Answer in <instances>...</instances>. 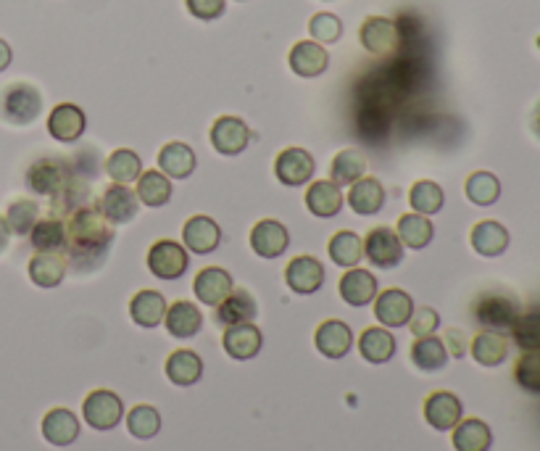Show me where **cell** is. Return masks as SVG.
<instances>
[{"label": "cell", "instance_id": "cell-1", "mask_svg": "<svg viewBox=\"0 0 540 451\" xmlns=\"http://www.w3.org/2000/svg\"><path fill=\"white\" fill-rule=\"evenodd\" d=\"M111 241H114V230L101 211H74L66 225V262L77 272H93L106 259Z\"/></svg>", "mask_w": 540, "mask_h": 451}, {"label": "cell", "instance_id": "cell-2", "mask_svg": "<svg viewBox=\"0 0 540 451\" xmlns=\"http://www.w3.org/2000/svg\"><path fill=\"white\" fill-rule=\"evenodd\" d=\"M40 111H43V98L27 82H14L0 95V117L8 124L16 127L32 124L40 117Z\"/></svg>", "mask_w": 540, "mask_h": 451}, {"label": "cell", "instance_id": "cell-3", "mask_svg": "<svg viewBox=\"0 0 540 451\" xmlns=\"http://www.w3.org/2000/svg\"><path fill=\"white\" fill-rule=\"evenodd\" d=\"M82 417L93 430H114L124 417V404L114 391L98 388L82 401Z\"/></svg>", "mask_w": 540, "mask_h": 451}, {"label": "cell", "instance_id": "cell-4", "mask_svg": "<svg viewBox=\"0 0 540 451\" xmlns=\"http://www.w3.org/2000/svg\"><path fill=\"white\" fill-rule=\"evenodd\" d=\"M69 164L64 159H37L27 172V185L37 196H58L69 188Z\"/></svg>", "mask_w": 540, "mask_h": 451}, {"label": "cell", "instance_id": "cell-5", "mask_svg": "<svg viewBox=\"0 0 540 451\" xmlns=\"http://www.w3.org/2000/svg\"><path fill=\"white\" fill-rule=\"evenodd\" d=\"M517 317L519 304L514 299H509V296L488 293V296H480L475 304V320L477 325H483L485 330H496V333L512 330Z\"/></svg>", "mask_w": 540, "mask_h": 451}, {"label": "cell", "instance_id": "cell-6", "mask_svg": "<svg viewBox=\"0 0 540 451\" xmlns=\"http://www.w3.org/2000/svg\"><path fill=\"white\" fill-rule=\"evenodd\" d=\"M188 251L177 241L153 243L148 251V270L159 280H180L188 272Z\"/></svg>", "mask_w": 540, "mask_h": 451}, {"label": "cell", "instance_id": "cell-7", "mask_svg": "<svg viewBox=\"0 0 540 451\" xmlns=\"http://www.w3.org/2000/svg\"><path fill=\"white\" fill-rule=\"evenodd\" d=\"M364 256L380 270H393L404 262V243L398 241L396 230L375 227V230H369L367 241H364Z\"/></svg>", "mask_w": 540, "mask_h": 451}, {"label": "cell", "instance_id": "cell-8", "mask_svg": "<svg viewBox=\"0 0 540 451\" xmlns=\"http://www.w3.org/2000/svg\"><path fill=\"white\" fill-rule=\"evenodd\" d=\"M251 143L248 124L238 117H219L211 127V146L222 156H238Z\"/></svg>", "mask_w": 540, "mask_h": 451}, {"label": "cell", "instance_id": "cell-9", "mask_svg": "<svg viewBox=\"0 0 540 451\" xmlns=\"http://www.w3.org/2000/svg\"><path fill=\"white\" fill-rule=\"evenodd\" d=\"M361 45L372 56H390L398 48V27L385 16H369L359 30Z\"/></svg>", "mask_w": 540, "mask_h": 451}, {"label": "cell", "instance_id": "cell-10", "mask_svg": "<svg viewBox=\"0 0 540 451\" xmlns=\"http://www.w3.org/2000/svg\"><path fill=\"white\" fill-rule=\"evenodd\" d=\"M285 283L298 296H311L317 293L324 283V267L314 256H296L285 267Z\"/></svg>", "mask_w": 540, "mask_h": 451}, {"label": "cell", "instance_id": "cell-11", "mask_svg": "<svg viewBox=\"0 0 540 451\" xmlns=\"http://www.w3.org/2000/svg\"><path fill=\"white\" fill-rule=\"evenodd\" d=\"M274 175L282 185L288 188H298V185H306L314 175V159H311L309 151L303 148H285V151L277 156L274 161Z\"/></svg>", "mask_w": 540, "mask_h": 451}, {"label": "cell", "instance_id": "cell-12", "mask_svg": "<svg viewBox=\"0 0 540 451\" xmlns=\"http://www.w3.org/2000/svg\"><path fill=\"white\" fill-rule=\"evenodd\" d=\"M411 312H414V301L406 291L390 288L375 296V317L382 328H404L409 325Z\"/></svg>", "mask_w": 540, "mask_h": 451}, {"label": "cell", "instance_id": "cell-13", "mask_svg": "<svg viewBox=\"0 0 540 451\" xmlns=\"http://www.w3.org/2000/svg\"><path fill=\"white\" fill-rule=\"evenodd\" d=\"M290 243L288 227L277 222V219H261L251 230V248L261 259H277L285 254Z\"/></svg>", "mask_w": 540, "mask_h": 451}, {"label": "cell", "instance_id": "cell-14", "mask_svg": "<svg viewBox=\"0 0 540 451\" xmlns=\"http://www.w3.org/2000/svg\"><path fill=\"white\" fill-rule=\"evenodd\" d=\"M461 401L451 391H435L425 399V420L435 430H454L461 420Z\"/></svg>", "mask_w": 540, "mask_h": 451}, {"label": "cell", "instance_id": "cell-15", "mask_svg": "<svg viewBox=\"0 0 540 451\" xmlns=\"http://www.w3.org/2000/svg\"><path fill=\"white\" fill-rule=\"evenodd\" d=\"M314 346L322 357L343 359L353 349V330L343 320H324L314 333Z\"/></svg>", "mask_w": 540, "mask_h": 451}, {"label": "cell", "instance_id": "cell-16", "mask_svg": "<svg viewBox=\"0 0 540 451\" xmlns=\"http://www.w3.org/2000/svg\"><path fill=\"white\" fill-rule=\"evenodd\" d=\"M182 241H185V248H190L193 254H211L222 243V230L206 214H195L182 227Z\"/></svg>", "mask_w": 540, "mask_h": 451}, {"label": "cell", "instance_id": "cell-17", "mask_svg": "<svg viewBox=\"0 0 540 451\" xmlns=\"http://www.w3.org/2000/svg\"><path fill=\"white\" fill-rule=\"evenodd\" d=\"M261 330L253 325V322H243V325H232V328H224L222 346L227 351V357L238 359V362H248L261 351Z\"/></svg>", "mask_w": 540, "mask_h": 451}, {"label": "cell", "instance_id": "cell-18", "mask_svg": "<svg viewBox=\"0 0 540 451\" xmlns=\"http://www.w3.org/2000/svg\"><path fill=\"white\" fill-rule=\"evenodd\" d=\"M98 211H101L103 217H106V222H111V225H127V222H132L137 214V196L127 188V185L114 182V185L106 188V193L101 196Z\"/></svg>", "mask_w": 540, "mask_h": 451}, {"label": "cell", "instance_id": "cell-19", "mask_svg": "<svg viewBox=\"0 0 540 451\" xmlns=\"http://www.w3.org/2000/svg\"><path fill=\"white\" fill-rule=\"evenodd\" d=\"M164 325L172 338L188 341L193 335L201 333L203 328V314L193 301H174L172 306H166Z\"/></svg>", "mask_w": 540, "mask_h": 451}, {"label": "cell", "instance_id": "cell-20", "mask_svg": "<svg viewBox=\"0 0 540 451\" xmlns=\"http://www.w3.org/2000/svg\"><path fill=\"white\" fill-rule=\"evenodd\" d=\"M288 64L298 77L311 80V77H319V74L330 66V56H327V51H324L317 40H301V43L290 48Z\"/></svg>", "mask_w": 540, "mask_h": 451}, {"label": "cell", "instance_id": "cell-21", "mask_svg": "<svg viewBox=\"0 0 540 451\" xmlns=\"http://www.w3.org/2000/svg\"><path fill=\"white\" fill-rule=\"evenodd\" d=\"M43 438L53 446H69L80 438V417L72 409L56 407L43 417Z\"/></svg>", "mask_w": 540, "mask_h": 451}, {"label": "cell", "instance_id": "cell-22", "mask_svg": "<svg viewBox=\"0 0 540 451\" xmlns=\"http://www.w3.org/2000/svg\"><path fill=\"white\" fill-rule=\"evenodd\" d=\"M48 132L61 143L80 140L85 132V111L74 103H58L48 117Z\"/></svg>", "mask_w": 540, "mask_h": 451}, {"label": "cell", "instance_id": "cell-23", "mask_svg": "<svg viewBox=\"0 0 540 451\" xmlns=\"http://www.w3.org/2000/svg\"><path fill=\"white\" fill-rule=\"evenodd\" d=\"M259 314V306L253 301L248 291H232L222 304L216 306L214 320L222 328H232V325H243V322H253Z\"/></svg>", "mask_w": 540, "mask_h": 451}, {"label": "cell", "instance_id": "cell-24", "mask_svg": "<svg viewBox=\"0 0 540 451\" xmlns=\"http://www.w3.org/2000/svg\"><path fill=\"white\" fill-rule=\"evenodd\" d=\"M193 291L195 296H198V301H203L206 306H219L232 293L230 272L222 270V267L201 270L198 277H195Z\"/></svg>", "mask_w": 540, "mask_h": 451}, {"label": "cell", "instance_id": "cell-25", "mask_svg": "<svg viewBox=\"0 0 540 451\" xmlns=\"http://www.w3.org/2000/svg\"><path fill=\"white\" fill-rule=\"evenodd\" d=\"M377 296V277L367 270H351L340 277V299L348 306H367Z\"/></svg>", "mask_w": 540, "mask_h": 451}, {"label": "cell", "instance_id": "cell-26", "mask_svg": "<svg viewBox=\"0 0 540 451\" xmlns=\"http://www.w3.org/2000/svg\"><path fill=\"white\" fill-rule=\"evenodd\" d=\"M164 370L166 378L172 380L174 386L188 388L203 378V359L190 349H177L169 354Z\"/></svg>", "mask_w": 540, "mask_h": 451}, {"label": "cell", "instance_id": "cell-27", "mask_svg": "<svg viewBox=\"0 0 540 451\" xmlns=\"http://www.w3.org/2000/svg\"><path fill=\"white\" fill-rule=\"evenodd\" d=\"M469 241H472V248H475L477 254L493 259V256H501L509 248V230L501 222L485 219V222H477L472 227Z\"/></svg>", "mask_w": 540, "mask_h": 451}, {"label": "cell", "instance_id": "cell-28", "mask_svg": "<svg viewBox=\"0 0 540 451\" xmlns=\"http://www.w3.org/2000/svg\"><path fill=\"white\" fill-rule=\"evenodd\" d=\"M306 206L314 217H338L340 209H343V193L332 180L311 182V188L306 190Z\"/></svg>", "mask_w": 540, "mask_h": 451}, {"label": "cell", "instance_id": "cell-29", "mask_svg": "<svg viewBox=\"0 0 540 451\" xmlns=\"http://www.w3.org/2000/svg\"><path fill=\"white\" fill-rule=\"evenodd\" d=\"M348 204L356 214L361 217H372L377 211L382 209L385 204V188H382V182L375 180V177H361L351 185L348 190Z\"/></svg>", "mask_w": 540, "mask_h": 451}, {"label": "cell", "instance_id": "cell-30", "mask_svg": "<svg viewBox=\"0 0 540 451\" xmlns=\"http://www.w3.org/2000/svg\"><path fill=\"white\" fill-rule=\"evenodd\" d=\"M396 338L388 328H367L359 335V354L369 364H385L396 357Z\"/></svg>", "mask_w": 540, "mask_h": 451}, {"label": "cell", "instance_id": "cell-31", "mask_svg": "<svg viewBox=\"0 0 540 451\" xmlns=\"http://www.w3.org/2000/svg\"><path fill=\"white\" fill-rule=\"evenodd\" d=\"M166 314V299L159 291H140L130 301V317L140 328H159Z\"/></svg>", "mask_w": 540, "mask_h": 451}, {"label": "cell", "instance_id": "cell-32", "mask_svg": "<svg viewBox=\"0 0 540 451\" xmlns=\"http://www.w3.org/2000/svg\"><path fill=\"white\" fill-rule=\"evenodd\" d=\"M66 270H69V262L64 254H40L37 251L35 259L29 262V280L37 288H56L64 280Z\"/></svg>", "mask_w": 540, "mask_h": 451}, {"label": "cell", "instance_id": "cell-33", "mask_svg": "<svg viewBox=\"0 0 540 451\" xmlns=\"http://www.w3.org/2000/svg\"><path fill=\"white\" fill-rule=\"evenodd\" d=\"M472 357H475L477 364H483V367H498V364H504L506 357H509V341H506L504 335L496 333V330H483V333H477L472 338Z\"/></svg>", "mask_w": 540, "mask_h": 451}, {"label": "cell", "instance_id": "cell-34", "mask_svg": "<svg viewBox=\"0 0 540 451\" xmlns=\"http://www.w3.org/2000/svg\"><path fill=\"white\" fill-rule=\"evenodd\" d=\"M411 362L422 372L443 370L448 362V349L443 338H435V335L417 338V341L411 343Z\"/></svg>", "mask_w": 540, "mask_h": 451}, {"label": "cell", "instance_id": "cell-35", "mask_svg": "<svg viewBox=\"0 0 540 451\" xmlns=\"http://www.w3.org/2000/svg\"><path fill=\"white\" fill-rule=\"evenodd\" d=\"M159 167L172 180H188L195 169V153L185 143H166L159 151Z\"/></svg>", "mask_w": 540, "mask_h": 451}, {"label": "cell", "instance_id": "cell-36", "mask_svg": "<svg viewBox=\"0 0 540 451\" xmlns=\"http://www.w3.org/2000/svg\"><path fill=\"white\" fill-rule=\"evenodd\" d=\"M493 446V433H490L488 422L469 417L459 420L454 428V449L456 451H490Z\"/></svg>", "mask_w": 540, "mask_h": 451}, {"label": "cell", "instance_id": "cell-37", "mask_svg": "<svg viewBox=\"0 0 540 451\" xmlns=\"http://www.w3.org/2000/svg\"><path fill=\"white\" fill-rule=\"evenodd\" d=\"M29 243L40 254H64L66 251V225L61 219H40L32 233Z\"/></svg>", "mask_w": 540, "mask_h": 451}, {"label": "cell", "instance_id": "cell-38", "mask_svg": "<svg viewBox=\"0 0 540 451\" xmlns=\"http://www.w3.org/2000/svg\"><path fill=\"white\" fill-rule=\"evenodd\" d=\"M135 196L137 201H143L145 206L159 209V206L169 204V198H172V182H169V177H166L164 172L148 169V172L137 177Z\"/></svg>", "mask_w": 540, "mask_h": 451}, {"label": "cell", "instance_id": "cell-39", "mask_svg": "<svg viewBox=\"0 0 540 451\" xmlns=\"http://www.w3.org/2000/svg\"><path fill=\"white\" fill-rule=\"evenodd\" d=\"M432 235H435V227H432V222L425 214L414 211V214H404V217L398 219V241L414 248V251L430 246Z\"/></svg>", "mask_w": 540, "mask_h": 451}, {"label": "cell", "instance_id": "cell-40", "mask_svg": "<svg viewBox=\"0 0 540 451\" xmlns=\"http://www.w3.org/2000/svg\"><path fill=\"white\" fill-rule=\"evenodd\" d=\"M364 172H367V159H364L359 151H353V148L340 151L338 156L332 159L330 175L338 188H351L353 182L364 177Z\"/></svg>", "mask_w": 540, "mask_h": 451}, {"label": "cell", "instance_id": "cell-41", "mask_svg": "<svg viewBox=\"0 0 540 451\" xmlns=\"http://www.w3.org/2000/svg\"><path fill=\"white\" fill-rule=\"evenodd\" d=\"M106 175L119 185H130L143 175V161L130 148H116L106 159Z\"/></svg>", "mask_w": 540, "mask_h": 451}, {"label": "cell", "instance_id": "cell-42", "mask_svg": "<svg viewBox=\"0 0 540 451\" xmlns=\"http://www.w3.org/2000/svg\"><path fill=\"white\" fill-rule=\"evenodd\" d=\"M327 251H330L332 262L351 270V267H356V264L361 262V256H364V241H361L356 233H351V230H340V233L332 235Z\"/></svg>", "mask_w": 540, "mask_h": 451}, {"label": "cell", "instance_id": "cell-43", "mask_svg": "<svg viewBox=\"0 0 540 451\" xmlns=\"http://www.w3.org/2000/svg\"><path fill=\"white\" fill-rule=\"evenodd\" d=\"M464 193L472 204L493 206L501 198V182L493 172H475L464 182Z\"/></svg>", "mask_w": 540, "mask_h": 451}, {"label": "cell", "instance_id": "cell-44", "mask_svg": "<svg viewBox=\"0 0 540 451\" xmlns=\"http://www.w3.org/2000/svg\"><path fill=\"white\" fill-rule=\"evenodd\" d=\"M127 430H130L135 438H140V441H148V438L159 436L161 430L159 409L151 407V404H137V407H132L130 415H127Z\"/></svg>", "mask_w": 540, "mask_h": 451}, {"label": "cell", "instance_id": "cell-45", "mask_svg": "<svg viewBox=\"0 0 540 451\" xmlns=\"http://www.w3.org/2000/svg\"><path fill=\"white\" fill-rule=\"evenodd\" d=\"M443 201H446V196H443V188L430 180L417 182V185H414L409 193L411 209L417 211V214H425V217H430V214H438V211L443 209Z\"/></svg>", "mask_w": 540, "mask_h": 451}, {"label": "cell", "instance_id": "cell-46", "mask_svg": "<svg viewBox=\"0 0 540 451\" xmlns=\"http://www.w3.org/2000/svg\"><path fill=\"white\" fill-rule=\"evenodd\" d=\"M40 206L37 201H29V198H22V201H14V204L8 206L6 214V225L11 233L16 235H29L32 233V227L40 222Z\"/></svg>", "mask_w": 540, "mask_h": 451}, {"label": "cell", "instance_id": "cell-47", "mask_svg": "<svg viewBox=\"0 0 540 451\" xmlns=\"http://www.w3.org/2000/svg\"><path fill=\"white\" fill-rule=\"evenodd\" d=\"M512 338L522 351H540V314H519Z\"/></svg>", "mask_w": 540, "mask_h": 451}, {"label": "cell", "instance_id": "cell-48", "mask_svg": "<svg viewBox=\"0 0 540 451\" xmlns=\"http://www.w3.org/2000/svg\"><path fill=\"white\" fill-rule=\"evenodd\" d=\"M514 378L525 391L540 393V351H525L517 359L514 367Z\"/></svg>", "mask_w": 540, "mask_h": 451}, {"label": "cell", "instance_id": "cell-49", "mask_svg": "<svg viewBox=\"0 0 540 451\" xmlns=\"http://www.w3.org/2000/svg\"><path fill=\"white\" fill-rule=\"evenodd\" d=\"M309 32L317 43H338L340 35H343V24H340V19L335 14L322 11V14L311 16Z\"/></svg>", "mask_w": 540, "mask_h": 451}, {"label": "cell", "instance_id": "cell-50", "mask_svg": "<svg viewBox=\"0 0 540 451\" xmlns=\"http://www.w3.org/2000/svg\"><path fill=\"white\" fill-rule=\"evenodd\" d=\"M440 325V317L435 309H430V306H419V309H414L411 312V320H409V328L411 333H414V338H425V335H432L435 330H438Z\"/></svg>", "mask_w": 540, "mask_h": 451}, {"label": "cell", "instance_id": "cell-51", "mask_svg": "<svg viewBox=\"0 0 540 451\" xmlns=\"http://www.w3.org/2000/svg\"><path fill=\"white\" fill-rule=\"evenodd\" d=\"M188 11L201 22H214L224 14V0H185Z\"/></svg>", "mask_w": 540, "mask_h": 451}, {"label": "cell", "instance_id": "cell-52", "mask_svg": "<svg viewBox=\"0 0 540 451\" xmlns=\"http://www.w3.org/2000/svg\"><path fill=\"white\" fill-rule=\"evenodd\" d=\"M443 343H446L448 354H454L456 359H461L464 354H467V335L461 333V330H448Z\"/></svg>", "mask_w": 540, "mask_h": 451}, {"label": "cell", "instance_id": "cell-53", "mask_svg": "<svg viewBox=\"0 0 540 451\" xmlns=\"http://www.w3.org/2000/svg\"><path fill=\"white\" fill-rule=\"evenodd\" d=\"M14 59V53H11V45L6 40H0V72H6L8 64Z\"/></svg>", "mask_w": 540, "mask_h": 451}, {"label": "cell", "instance_id": "cell-54", "mask_svg": "<svg viewBox=\"0 0 540 451\" xmlns=\"http://www.w3.org/2000/svg\"><path fill=\"white\" fill-rule=\"evenodd\" d=\"M8 238H11V230H8L6 219H0V254H3V251H6Z\"/></svg>", "mask_w": 540, "mask_h": 451}, {"label": "cell", "instance_id": "cell-55", "mask_svg": "<svg viewBox=\"0 0 540 451\" xmlns=\"http://www.w3.org/2000/svg\"><path fill=\"white\" fill-rule=\"evenodd\" d=\"M535 127H538V132H540V111H538V119H535Z\"/></svg>", "mask_w": 540, "mask_h": 451}, {"label": "cell", "instance_id": "cell-56", "mask_svg": "<svg viewBox=\"0 0 540 451\" xmlns=\"http://www.w3.org/2000/svg\"><path fill=\"white\" fill-rule=\"evenodd\" d=\"M538 48H540V37H538Z\"/></svg>", "mask_w": 540, "mask_h": 451}]
</instances>
